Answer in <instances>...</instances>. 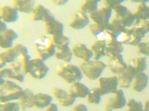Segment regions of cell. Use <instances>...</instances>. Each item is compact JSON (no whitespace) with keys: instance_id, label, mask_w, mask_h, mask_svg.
Masks as SVG:
<instances>
[{"instance_id":"obj_14","label":"cell","mask_w":149,"mask_h":111,"mask_svg":"<svg viewBox=\"0 0 149 111\" xmlns=\"http://www.w3.org/2000/svg\"><path fill=\"white\" fill-rule=\"evenodd\" d=\"M106 65L107 67H108L110 72L116 76L127 68V63H126L125 61L124 60L122 54H119L113 57L110 58Z\"/></svg>"},{"instance_id":"obj_12","label":"cell","mask_w":149,"mask_h":111,"mask_svg":"<svg viewBox=\"0 0 149 111\" xmlns=\"http://www.w3.org/2000/svg\"><path fill=\"white\" fill-rule=\"evenodd\" d=\"M31 59V56L29 55V53L22 54L14 62L10 64V67L15 72L19 73H22L23 75L29 74Z\"/></svg>"},{"instance_id":"obj_10","label":"cell","mask_w":149,"mask_h":111,"mask_svg":"<svg viewBox=\"0 0 149 111\" xmlns=\"http://www.w3.org/2000/svg\"><path fill=\"white\" fill-rule=\"evenodd\" d=\"M113 10L107 8L102 7L98 8L95 11L89 14V17L93 21L94 23L98 24L107 27L111 18Z\"/></svg>"},{"instance_id":"obj_45","label":"cell","mask_w":149,"mask_h":111,"mask_svg":"<svg viewBox=\"0 0 149 111\" xmlns=\"http://www.w3.org/2000/svg\"><path fill=\"white\" fill-rule=\"evenodd\" d=\"M46 111H59V108L57 104L52 102L46 108Z\"/></svg>"},{"instance_id":"obj_31","label":"cell","mask_w":149,"mask_h":111,"mask_svg":"<svg viewBox=\"0 0 149 111\" xmlns=\"http://www.w3.org/2000/svg\"><path fill=\"white\" fill-rule=\"evenodd\" d=\"M125 29V27L122 25L120 21L115 18L110 21L107 27H106V30H109L110 33L114 34L117 37L119 36Z\"/></svg>"},{"instance_id":"obj_17","label":"cell","mask_w":149,"mask_h":111,"mask_svg":"<svg viewBox=\"0 0 149 111\" xmlns=\"http://www.w3.org/2000/svg\"><path fill=\"white\" fill-rule=\"evenodd\" d=\"M0 17L5 23H14L19 19V12L10 5H5L0 9Z\"/></svg>"},{"instance_id":"obj_41","label":"cell","mask_w":149,"mask_h":111,"mask_svg":"<svg viewBox=\"0 0 149 111\" xmlns=\"http://www.w3.org/2000/svg\"><path fill=\"white\" fill-rule=\"evenodd\" d=\"M105 29H106V27L96 23H93L89 25V30H90V33L95 37H96L101 33L103 32Z\"/></svg>"},{"instance_id":"obj_37","label":"cell","mask_w":149,"mask_h":111,"mask_svg":"<svg viewBox=\"0 0 149 111\" xmlns=\"http://www.w3.org/2000/svg\"><path fill=\"white\" fill-rule=\"evenodd\" d=\"M119 21H120L122 25L125 28H129V27H133L134 22H135V18L134 16L133 12H131V10H129L127 14L124 16Z\"/></svg>"},{"instance_id":"obj_39","label":"cell","mask_w":149,"mask_h":111,"mask_svg":"<svg viewBox=\"0 0 149 111\" xmlns=\"http://www.w3.org/2000/svg\"><path fill=\"white\" fill-rule=\"evenodd\" d=\"M52 92L53 95H54V97L56 99L58 100V102L63 101V99H65L70 95V92H68L66 90L58 88H54V89L53 90Z\"/></svg>"},{"instance_id":"obj_27","label":"cell","mask_w":149,"mask_h":111,"mask_svg":"<svg viewBox=\"0 0 149 111\" xmlns=\"http://www.w3.org/2000/svg\"><path fill=\"white\" fill-rule=\"evenodd\" d=\"M54 57L58 60H61L65 63H70L72 60L73 54L70 45H65L56 48Z\"/></svg>"},{"instance_id":"obj_28","label":"cell","mask_w":149,"mask_h":111,"mask_svg":"<svg viewBox=\"0 0 149 111\" xmlns=\"http://www.w3.org/2000/svg\"><path fill=\"white\" fill-rule=\"evenodd\" d=\"M107 42L104 40H95L92 45L90 49L93 53V59L94 60H101L102 57L105 56V48H106Z\"/></svg>"},{"instance_id":"obj_15","label":"cell","mask_w":149,"mask_h":111,"mask_svg":"<svg viewBox=\"0 0 149 111\" xmlns=\"http://www.w3.org/2000/svg\"><path fill=\"white\" fill-rule=\"evenodd\" d=\"M90 25V17L88 14L81 10L74 14L73 18L70 22V27L74 30H81Z\"/></svg>"},{"instance_id":"obj_11","label":"cell","mask_w":149,"mask_h":111,"mask_svg":"<svg viewBox=\"0 0 149 111\" xmlns=\"http://www.w3.org/2000/svg\"><path fill=\"white\" fill-rule=\"evenodd\" d=\"M54 18H55L54 14L47 8L41 4L36 5L33 11L31 12V19L32 21H35V22L42 21L44 22V23L52 20Z\"/></svg>"},{"instance_id":"obj_49","label":"cell","mask_w":149,"mask_h":111,"mask_svg":"<svg viewBox=\"0 0 149 111\" xmlns=\"http://www.w3.org/2000/svg\"><path fill=\"white\" fill-rule=\"evenodd\" d=\"M6 66H7V64H6L5 62H4L3 61H2L1 59H0V70L4 68V67H5Z\"/></svg>"},{"instance_id":"obj_25","label":"cell","mask_w":149,"mask_h":111,"mask_svg":"<svg viewBox=\"0 0 149 111\" xmlns=\"http://www.w3.org/2000/svg\"><path fill=\"white\" fill-rule=\"evenodd\" d=\"M124 51L123 45L117 40L109 41L106 44L105 54L107 57L111 58L117 55L122 54Z\"/></svg>"},{"instance_id":"obj_32","label":"cell","mask_w":149,"mask_h":111,"mask_svg":"<svg viewBox=\"0 0 149 111\" xmlns=\"http://www.w3.org/2000/svg\"><path fill=\"white\" fill-rule=\"evenodd\" d=\"M102 95L98 88H94L93 89H90V92L86 96V101L89 104H93L98 105L100 104L102 100Z\"/></svg>"},{"instance_id":"obj_5","label":"cell","mask_w":149,"mask_h":111,"mask_svg":"<svg viewBox=\"0 0 149 111\" xmlns=\"http://www.w3.org/2000/svg\"><path fill=\"white\" fill-rule=\"evenodd\" d=\"M57 74L69 84L80 82L83 78V74L79 67L70 63H66L63 65H61Z\"/></svg>"},{"instance_id":"obj_9","label":"cell","mask_w":149,"mask_h":111,"mask_svg":"<svg viewBox=\"0 0 149 111\" xmlns=\"http://www.w3.org/2000/svg\"><path fill=\"white\" fill-rule=\"evenodd\" d=\"M98 87L102 96L114 93L119 89L118 79L116 76H112L110 77H102L98 79Z\"/></svg>"},{"instance_id":"obj_46","label":"cell","mask_w":149,"mask_h":111,"mask_svg":"<svg viewBox=\"0 0 149 111\" xmlns=\"http://www.w3.org/2000/svg\"><path fill=\"white\" fill-rule=\"evenodd\" d=\"M0 9H1V7H0ZM7 28V24L2 22V19H1V17H0V34L3 32L4 30H5Z\"/></svg>"},{"instance_id":"obj_47","label":"cell","mask_w":149,"mask_h":111,"mask_svg":"<svg viewBox=\"0 0 149 111\" xmlns=\"http://www.w3.org/2000/svg\"><path fill=\"white\" fill-rule=\"evenodd\" d=\"M52 2L57 5H64L67 3L68 1L67 0H54V1H52Z\"/></svg>"},{"instance_id":"obj_6","label":"cell","mask_w":149,"mask_h":111,"mask_svg":"<svg viewBox=\"0 0 149 111\" xmlns=\"http://www.w3.org/2000/svg\"><path fill=\"white\" fill-rule=\"evenodd\" d=\"M49 67L44 61L40 58L31 59L30 61L29 74L34 79H42L47 76Z\"/></svg>"},{"instance_id":"obj_38","label":"cell","mask_w":149,"mask_h":111,"mask_svg":"<svg viewBox=\"0 0 149 111\" xmlns=\"http://www.w3.org/2000/svg\"><path fill=\"white\" fill-rule=\"evenodd\" d=\"M112 10L115 13V18H116L118 20H120L121 18L127 14L129 9L126 7L125 5L121 4V5H116Z\"/></svg>"},{"instance_id":"obj_40","label":"cell","mask_w":149,"mask_h":111,"mask_svg":"<svg viewBox=\"0 0 149 111\" xmlns=\"http://www.w3.org/2000/svg\"><path fill=\"white\" fill-rule=\"evenodd\" d=\"M136 53L145 56L146 57L149 55V43L148 42H141L136 45Z\"/></svg>"},{"instance_id":"obj_19","label":"cell","mask_w":149,"mask_h":111,"mask_svg":"<svg viewBox=\"0 0 149 111\" xmlns=\"http://www.w3.org/2000/svg\"><path fill=\"white\" fill-rule=\"evenodd\" d=\"M52 101L53 97L49 94L45 92H37L34 93L33 96V107H35L38 109H43L52 104Z\"/></svg>"},{"instance_id":"obj_16","label":"cell","mask_w":149,"mask_h":111,"mask_svg":"<svg viewBox=\"0 0 149 111\" xmlns=\"http://www.w3.org/2000/svg\"><path fill=\"white\" fill-rule=\"evenodd\" d=\"M18 34L11 28H7L0 34V48H10L14 46V42L18 39Z\"/></svg>"},{"instance_id":"obj_43","label":"cell","mask_w":149,"mask_h":111,"mask_svg":"<svg viewBox=\"0 0 149 111\" xmlns=\"http://www.w3.org/2000/svg\"><path fill=\"white\" fill-rule=\"evenodd\" d=\"M125 2L124 0H104L103 2L104 7L113 10L116 5H121Z\"/></svg>"},{"instance_id":"obj_29","label":"cell","mask_w":149,"mask_h":111,"mask_svg":"<svg viewBox=\"0 0 149 111\" xmlns=\"http://www.w3.org/2000/svg\"><path fill=\"white\" fill-rule=\"evenodd\" d=\"M127 65L133 68L136 73L139 72H145L147 69V57L139 56L133 58L129 61Z\"/></svg>"},{"instance_id":"obj_24","label":"cell","mask_w":149,"mask_h":111,"mask_svg":"<svg viewBox=\"0 0 149 111\" xmlns=\"http://www.w3.org/2000/svg\"><path fill=\"white\" fill-rule=\"evenodd\" d=\"M90 92V88L83 83L77 82L71 84L70 88V93L75 99L77 98H86Z\"/></svg>"},{"instance_id":"obj_48","label":"cell","mask_w":149,"mask_h":111,"mask_svg":"<svg viewBox=\"0 0 149 111\" xmlns=\"http://www.w3.org/2000/svg\"><path fill=\"white\" fill-rule=\"evenodd\" d=\"M149 101L146 100V102L143 104V111H149Z\"/></svg>"},{"instance_id":"obj_20","label":"cell","mask_w":149,"mask_h":111,"mask_svg":"<svg viewBox=\"0 0 149 111\" xmlns=\"http://www.w3.org/2000/svg\"><path fill=\"white\" fill-rule=\"evenodd\" d=\"M148 76L145 72L136 73L132 82V88L136 92H141L147 88L148 84Z\"/></svg>"},{"instance_id":"obj_3","label":"cell","mask_w":149,"mask_h":111,"mask_svg":"<svg viewBox=\"0 0 149 111\" xmlns=\"http://www.w3.org/2000/svg\"><path fill=\"white\" fill-rule=\"evenodd\" d=\"M146 33L139 27H131L126 28L117 37L116 40L121 44L128 45L130 46H136L145 38Z\"/></svg>"},{"instance_id":"obj_50","label":"cell","mask_w":149,"mask_h":111,"mask_svg":"<svg viewBox=\"0 0 149 111\" xmlns=\"http://www.w3.org/2000/svg\"><path fill=\"white\" fill-rule=\"evenodd\" d=\"M5 80H6V79H5L4 78H2V76H0V87L3 85L4 83L5 82Z\"/></svg>"},{"instance_id":"obj_33","label":"cell","mask_w":149,"mask_h":111,"mask_svg":"<svg viewBox=\"0 0 149 111\" xmlns=\"http://www.w3.org/2000/svg\"><path fill=\"white\" fill-rule=\"evenodd\" d=\"M98 0H86L81 5V10L86 14H90L98 8Z\"/></svg>"},{"instance_id":"obj_21","label":"cell","mask_w":149,"mask_h":111,"mask_svg":"<svg viewBox=\"0 0 149 111\" xmlns=\"http://www.w3.org/2000/svg\"><path fill=\"white\" fill-rule=\"evenodd\" d=\"M35 6L36 2L34 0H14L12 2V7L24 14H31Z\"/></svg>"},{"instance_id":"obj_23","label":"cell","mask_w":149,"mask_h":111,"mask_svg":"<svg viewBox=\"0 0 149 111\" xmlns=\"http://www.w3.org/2000/svg\"><path fill=\"white\" fill-rule=\"evenodd\" d=\"M34 94V92L29 88L23 89L22 94L18 100L19 104L20 105L21 110L26 111L27 110L33 108L32 100Z\"/></svg>"},{"instance_id":"obj_13","label":"cell","mask_w":149,"mask_h":111,"mask_svg":"<svg viewBox=\"0 0 149 111\" xmlns=\"http://www.w3.org/2000/svg\"><path fill=\"white\" fill-rule=\"evenodd\" d=\"M136 73L135 71L127 65L125 70L116 75L119 88H120V89H127L130 88Z\"/></svg>"},{"instance_id":"obj_22","label":"cell","mask_w":149,"mask_h":111,"mask_svg":"<svg viewBox=\"0 0 149 111\" xmlns=\"http://www.w3.org/2000/svg\"><path fill=\"white\" fill-rule=\"evenodd\" d=\"M45 30L48 34H50L52 36L63 34L64 25L59 20L54 18L47 22H45Z\"/></svg>"},{"instance_id":"obj_26","label":"cell","mask_w":149,"mask_h":111,"mask_svg":"<svg viewBox=\"0 0 149 111\" xmlns=\"http://www.w3.org/2000/svg\"><path fill=\"white\" fill-rule=\"evenodd\" d=\"M0 76L8 80H13V81L18 82H24L25 81V76L22 73L15 72L14 70H12L10 67H5L0 70Z\"/></svg>"},{"instance_id":"obj_30","label":"cell","mask_w":149,"mask_h":111,"mask_svg":"<svg viewBox=\"0 0 149 111\" xmlns=\"http://www.w3.org/2000/svg\"><path fill=\"white\" fill-rule=\"evenodd\" d=\"M133 14L135 19L149 20V7L147 5V2L138 4L136 9Z\"/></svg>"},{"instance_id":"obj_4","label":"cell","mask_w":149,"mask_h":111,"mask_svg":"<svg viewBox=\"0 0 149 111\" xmlns=\"http://www.w3.org/2000/svg\"><path fill=\"white\" fill-rule=\"evenodd\" d=\"M35 47L39 54L40 59L42 61H46L54 56L56 52V47L51 38L42 36L35 41Z\"/></svg>"},{"instance_id":"obj_34","label":"cell","mask_w":149,"mask_h":111,"mask_svg":"<svg viewBox=\"0 0 149 111\" xmlns=\"http://www.w3.org/2000/svg\"><path fill=\"white\" fill-rule=\"evenodd\" d=\"M125 107L126 111H143V103L135 99L127 100Z\"/></svg>"},{"instance_id":"obj_42","label":"cell","mask_w":149,"mask_h":111,"mask_svg":"<svg viewBox=\"0 0 149 111\" xmlns=\"http://www.w3.org/2000/svg\"><path fill=\"white\" fill-rule=\"evenodd\" d=\"M75 100H76V99L70 93V95H69L65 99H63V101H59L58 103H59V104L61 106L63 107V108H68V107H70L72 106V105H73L74 103L75 102Z\"/></svg>"},{"instance_id":"obj_36","label":"cell","mask_w":149,"mask_h":111,"mask_svg":"<svg viewBox=\"0 0 149 111\" xmlns=\"http://www.w3.org/2000/svg\"><path fill=\"white\" fill-rule=\"evenodd\" d=\"M21 108L18 101L0 102V111H20Z\"/></svg>"},{"instance_id":"obj_8","label":"cell","mask_w":149,"mask_h":111,"mask_svg":"<svg viewBox=\"0 0 149 111\" xmlns=\"http://www.w3.org/2000/svg\"><path fill=\"white\" fill-rule=\"evenodd\" d=\"M127 103V99L122 89H118L113 93V96L107 99L105 104L104 111H113L125 108Z\"/></svg>"},{"instance_id":"obj_2","label":"cell","mask_w":149,"mask_h":111,"mask_svg":"<svg viewBox=\"0 0 149 111\" xmlns=\"http://www.w3.org/2000/svg\"><path fill=\"white\" fill-rule=\"evenodd\" d=\"M83 76H86L90 80H96L99 79L107 65L102 60L91 59L87 62H82L79 66Z\"/></svg>"},{"instance_id":"obj_7","label":"cell","mask_w":149,"mask_h":111,"mask_svg":"<svg viewBox=\"0 0 149 111\" xmlns=\"http://www.w3.org/2000/svg\"><path fill=\"white\" fill-rule=\"evenodd\" d=\"M29 53L27 47L22 44H17L10 48L0 53V59L6 64H11L22 54Z\"/></svg>"},{"instance_id":"obj_1","label":"cell","mask_w":149,"mask_h":111,"mask_svg":"<svg viewBox=\"0 0 149 111\" xmlns=\"http://www.w3.org/2000/svg\"><path fill=\"white\" fill-rule=\"evenodd\" d=\"M23 88L18 83L13 80H5V82L0 87V102L18 101Z\"/></svg>"},{"instance_id":"obj_18","label":"cell","mask_w":149,"mask_h":111,"mask_svg":"<svg viewBox=\"0 0 149 111\" xmlns=\"http://www.w3.org/2000/svg\"><path fill=\"white\" fill-rule=\"evenodd\" d=\"M73 56L81 59L83 62H87L93 59V53L91 49L83 43L77 44L72 48Z\"/></svg>"},{"instance_id":"obj_35","label":"cell","mask_w":149,"mask_h":111,"mask_svg":"<svg viewBox=\"0 0 149 111\" xmlns=\"http://www.w3.org/2000/svg\"><path fill=\"white\" fill-rule=\"evenodd\" d=\"M52 40L53 43L55 45L56 48L59 47H62V46L65 45H70V39L68 36H65L64 34L58 36H52Z\"/></svg>"},{"instance_id":"obj_44","label":"cell","mask_w":149,"mask_h":111,"mask_svg":"<svg viewBox=\"0 0 149 111\" xmlns=\"http://www.w3.org/2000/svg\"><path fill=\"white\" fill-rule=\"evenodd\" d=\"M71 111H89V109L85 104L80 103V104H76Z\"/></svg>"}]
</instances>
